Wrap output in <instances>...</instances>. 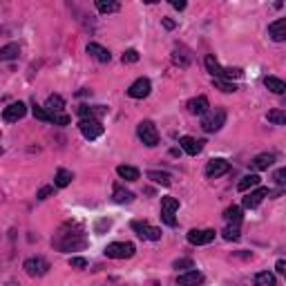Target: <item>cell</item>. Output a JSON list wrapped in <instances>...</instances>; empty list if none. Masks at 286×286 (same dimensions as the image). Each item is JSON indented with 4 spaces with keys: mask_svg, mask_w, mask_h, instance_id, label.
Instances as JSON below:
<instances>
[{
    "mask_svg": "<svg viewBox=\"0 0 286 286\" xmlns=\"http://www.w3.org/2000/svg\"><path fill=\"white\" fill-rule=\"evenodd\" d=\"M228 170H231V164H228L226 159H221V156L210 159L208 164H206V177L208 179H219L221 175H226Z\"/></svg>",
    "mask_w": 286,
    "mask_h": 286,
    "instance_id": "10",
    "label": "cell"
},
{
    "mask_svg": "<svg viewBox=\"0 0 286 286\" xmlns=\"http://www.w3.org/2000/svg\"><path fill=\"white\" fill-rule=\"evenodd\" d=\"M255 286H277V277L271 271H262L255 275Z\"/></svg>",
    "mask_w": 286,
    "mask_h": 286,
    "instance_id": "30",
    "label": "cell"
},
{
    "mask_svg": "<svg viewBox=\"0 0 286 286\" xmlns=\"http://www.w3.org/2000/svg\"><path fill=\"white\" fill-rule=\"evenodd\" d=\"M273 179H275V183H277L279 188H284L286 186V168H279V170H275Z\"/></svg>",
    "mask_w": 286,
    "mask_h": 286,
    "instance_id": "42",
    "label": "cell"
},
{
    "mask_svg": "<svg viewBox=\"0 0 286 286\" xmlns=\"http://www.w3.org/2000/svg\"><path fill=\"white\" fill-rule=\"evenodd\" d=\"M70 266L72 268H87V260H85V257H72Z\"/></svg>",
    "mask_w": 286,
    "mask_h": 286,
    "instance_id": "45",
    "label": "cell"
},
{
    "mask_svg": "<svg viewBox=\"0 0 286 286\" xmlns=\"http://www.w3.org/2000/svg\"><path fill=\"white\" fill-rule=\"evenodd\" d=\"M105 112H108V108H105V105H78L76 108V114L81 116V119H101V116L105 114Z\"/></svg>",
    "mask_w": 286,
    "mask_h": 286,
    "instance_id": "13",
    "label": "cell"
},
{
    "mask_svg": "<svg viewBox=\"0 0 286 286\" xmlns=\"http://www.w3.org/2000/svg\"><path fill=\"white\" fill-rule=\"evenodd\" d=\"M268 193H271L268 188L257 186L255 190H250V193L242 199V206H244V208H257V206H260L262 201H264V197H268Z\"/></svg>",
    "mask_w": 286,
    "mask_h": 286,
    "instance_id": "12",
    "label": "cell"
},
{
    "mask_svg": "<svg viewBox=\"0 0 286 286\" xmlns=\"http://www.w3.org/2000/svg\"><path fill=\"white\" fill-rule=\"evenodd\" d=\"M172 60H175V65H179V67H188V63H190V58H186V56H181L179 52L172 54Z\"/></svg>",
    "mask_w": 286,
    "mask_h": 286,
    "instance_id": "46",
    "label": "cell"
},
{
    "mask_svg": "<svg viewBox=\"0 0 286 286\" xmlns=\"http://www.w3.org/2000/svg\"><path fill=\"white\" fill-rule=\"evenodd\" d=\"M260 183H262V177H260V175H255V172H253V175H246V177H242V181L237 183V190H239V193H248L250 188H257Z\"/></svg>",
    "mask_w": 286,
    "mask_h": 286,
    "instance_id": "24",
    "label": "cell"
},
{
    "mask_svg": "<svg viewBox=\"0 0 286 286\" xmlns=\"http://www.w3.org/2000/svg\"><path fill=\"white\" fill-rule=\"evenodd\" d=\"M204 63H206V70H208V74H210L212 78H221L224 67L219 65V60H217L215 56H212V54H208V56H206V60H204Z\"/></svg>",
    "mask_w": 286,
    "mask_h": 286,
    "instance_id": "27",
    "label": "cell"
},
{
    "mask_svg": "<svg viewBox=\"0 0 286 286\" xmlns=\"http://www.w3.org/2000/svg\"><path fill=\"white\" fill-rule=\"evenodd\" d=\"M275 268H277V273H284V271H286V262H284V260H277Z\"/></svg>",
    "mask_w": 286,
    "mask_h": 286,
    "instance_id": "49",
    "label": "cell"
},
{
    "mask_svg": "<svg viewBox=\"0 0 286 286\" xmlns=\"http://www.w3.org/2000/svg\"><path fill=\"white\" fill-rule=\"evenodd\" d=\"M204 284V273L199 271H186L177 277V286H199Z\"/></svg>",
    "mask_w": 286,
    "mask_h": 286,
    "instance_id": "17",
    "label": "cell"
},
{
    "mask_svg": "<svg viewBox=\"0 0 286 286\" xmlns=\"http://www.w3.org/2000/svg\"><path fill=\"white\" fill-rule=\"evenodd\" d=\"M43 108L47 110L49 114H60V112L65 110V99L60 97V94H49V97H47V103H45Z\"/></svg>",
    "mask_w": 286,
    "mask_h": 286,
    "instance_id": "20",
    "label": "cell"
},
{
    "mask_svg": "<svg viewBox=\"0 0 286 286\" xmlns=\"http://www.w3.org/2000/svg\"><path fill=\"white\" fill-rule=\"evenodd\" d=\"M22 268H25V273L29 277H43V275H47L49 273V262L45 260V257H27L25 260V264H22Z\"/></svg>",
    "mask_w": 286,
    "mask_h": 286,
    "instance_id": "6",
    "label": "cell"
},
{
    "mask_svg": "<svg viewBox=\"0 0 286 286\" xmlns=\"http://www.w3.org/2000/svg\"><path fill=\"white\" fill-rule=\"evenodd\" d=\"M130 226H132V231L137 233L139 237L145 239V242H159L161 239V228H156V226H152V224H148V221L134 219Z\"/></svg>",
    "mask_w": 286,
    "mask_h": 286,
    "instance_id": "5",
    "label": "cell"
},
{
    "mask_svg": "<svg viewBox=\"0 0 286 286\" xmlns=\"http://www.w3.org/2000/svg\"><path fill=\"white\" fill-rule=\"evenodd\" d=\"M179 271V268H195V262L188 260V257H183V260H175V264H172Z\"/></svg>",
    "mask_w": 286,
    "mask_h": 286,
    "instance_id": "44",
    "label": "cell"
},
{
    "mask_svg": "<svg viewBox=\"0 0 286 286\" xmlns=\"http://www.w3.org/2000/svg\"><path fill=\"white\" fill-rule=\"evenodd\" d=\"M273 164H275V154L273 152H262V154H257L255 159L250 161V168L260 172V170H268Z\"/></svg>",
    "mask_w": 286,
    "mask_h": 286,
    "instance_id": "19",
    "label": "cell"
},
{
    "mask_svg": "<svg viewBox=\"0 0 286 286\" xmlns=\"http://www.w3.org/2000/svg\"><path fill=\"white\" fill-rule=\"evenodd\" d=\"M161 25H164L166 29H170V31H172V29L177 27V22H175V20H170V18H161Z\"/></svg>",
    "mask_w": 286,
    "mask_h": 286,
    "instance_id": "47",
    "label": "cell"
},
{
    "mask_svg": "<svg viewBox=\"0 0 286 286\" xmlns=\"http://www.w3.org/2000/svg\"><path fill=\"white\" fill-rule=\"evenodd\" d=\"M172 7L179 9V11H183V9H186V3H183V0H172Z\"/></svg>",
    "mask_w": 286,
    "mask_h": 286,
    "instance_id": "48",
    "label": "cell"
},
{
    "mask_svg": "<svg viewBox=\"0 0 286 286\" xmlns=\"http://www.w3.org/2000/svg\"><path fill=\"white\" fill-rule=\"evenodd\" d=\"M52 123L54 125H70V116H67L65 112H60V114H52Z\"/></svg>",
    "mask_w": 286,
    "mask_h": 286,
    "instance_id": "41",
    "label": "cell"
},
{
    "mask_svg": "<svg viewBox=\"0 0 286 286\" xmlns=\"http://www.w3.org/2000/svg\"><path fill=\"white\" fill-rule=\"evenodd\" d=\"M179 210V199H175V197H164L161 199V212H175Z\"/></svg>",
    "mask_w": 286,
    "mask_h": 286,
    "instance_id": "36",
    "label": "cell"
},
{
    "mask_svg": "<svg viewBox=\"0 0 286 286\" xmlns=\"http://www.w3.org/2000/svg\"><path fill=\"white\" fill-rule=\"evenodd\" d=\"M20 56V45L18 43H9L5 47H0V60H16Z\"/></svg>",
    "mask_w": 286,
    "mask_h": 286,
    "instance_id": "25",
    "label": "cell"
},
{
    "mask_svg": "<svg viewBox=\"0 0 286 286\" xmlns=\"http://www.w3.org/2000/svg\"><path fill=\"white\" fill-rule=\"evenodd\" d=\"M0 154H5V148H3V145H0Z\"/></svg>",
    "mask_w": 286,
    "mask_h": 286,
    "instance_id": "51",
    "label": "cell"
},
{
    "mask_svg": "<svg viewBox=\"0 0 286 286\" xmlns=\"http://www.w3.org/2000/svg\"><path fill=\"white\" fill-rule=\"evenodd\" d=\"M116 175L121 179H125V181H139V179H141V172L134 166H119L116 168Z\"/></svg>",
    "mask_w": 286,
    "mask_h": 286,
    "instance_id": "26",
    "label": "cell"
},
{
    "mask_svg": "<svg viewBox=\"0 0 286 286\" xmlns=\"http://www.w3.org/2000/svg\"><path fill=\"white\" fill-rule=\"evenodd\" d=\"M264 85L271 89L273 94H284L286 92V83L282 81V78H277V76H266L264 78Z\"/></svg>",
    "mask_w": 286,
    "mask_h": 286,
    "instance_id": "28",
    "label": "cell"
},
{
    "mask_svg": "<svg viewBox=\"0 0 286 286\" xmlns=\"http://www.w3.org/2000/svg\"><path fill=\"white\" fill-rule=\"evenodd\" d=\"M31 114H34V119H38V121H45V123H52V114H49L47 110L43 108V105H38L36 101L31 103Z\"/></svg>",
    "mask_w": 286,
    "mask_h": 286,
    "instance_id": "32",
    "label": "cell"
},
{
    "mask_svg": "<svg viewBox=\"0 0 286 286\" xmlns=\"http://www.w3.org/2000/svg\"><path fill=\"white\" fill-rule=\"evenodd\" d=\"M224 125H226V110H224V108L208 110L204 116H201V130H204L206 134L219 132Z\"/></svg>",
    "mask_w": 286,
    "mask_h": 286,
    "instance_id": "2",
    "label": "cell"
},
{
    "mask_svg": "<svg viewBox=\"0 0 286 286\" xmlns=\"http://www.w3.org/2000/svg\"><path fill=\"white\" fill-rule=\"evenodd\" d=\"M112 228V219H108V217H101V219L94 224V233L97 235H105Z\"/></svg>",
    "mask_w": 286,
    "mask_h": 286,
    "instance_id": "38",
    "label": "cell"
},
{
    "mask_svg": "<svg viewBox=\"0 0 286 286\" xmlns=\"http://www.w3.org/2000/svg\"><path fill=\"white\" fill-rule=\"evenodd\" d=\"M78 130L81 134L87 139V141H94V139H99L101 134H103V123L97 121V119H81L78 121Z\"/></svg>",
    "mask_w": 286,
    "mask_h": 286,
    "instance_id": "7",
    "label": "cell"
},
{
    "mask_svg": "<svg viewBox=\"0 0 286 286\" xmlns=\"http://www.w3.org/2000/svg\"><path fill=\"white\" fill-rule=\"evenodd\" d=\"M112 199H114L116 204H132V201H134V193L125 190L121 183H114V188H112Z\"/></svg>",
    "mask_w": 286,
    "mask_h": 286,
    "instance_id": "21",
    "label": "cell"
},
{
    "mask_svg": "<svg viewBox=\"0 0 286 286\" xmlns=\"http://www.w3.org/2000/svg\"><path fill=\"white\" fill-rule=\"evenodd\" d=\"M27 114V105L22 101H16V103H9L7 108L3 110V119L7 123H18L20 119H25Z\"/></svg>",
    "mask_w": 286,
    "mask_h": 286,
    "instance_id": "9",
    "label": "cell"
},
{
    "mask_svg": "<svg viewBox=\"0 0 286 286\" xmlns=\"http://www.w3.org/2000/svg\"><path fill=\"white\" fill-rule=\"evenodd\" d=\"M97 9L101 14H116L121 9V5L116 0H97Z\"/></svg>",
    "mask_w": 286,
    "mask_h": 286,
    "instance_id": "31",
    "label": "cell"
},
{
    "mask_svg": "<svg viewBox=\"0 0 286 286\" xmlns=\"http://www.w3.org/2000/svg\"><path fill=\"white\" fill-rule=\"evenodd\" d=\"M170 154H172V156H179V154H181V150H177V148H172V150H170Z\"/></svg>",
    "mask_w": 286,
    "mask_h": 286,
    "instance_id": "50",
    "label": "cell"
},
{
    "mask_svg": "<svg viewBox=\"0 0 286 286\" xmlns=\"http://www.w3.org/2000/svg\"><path fill=\"white\" fill-rule=\"evenodd\" d=\"M137 253V246L132 242H114L105 246V257L110 260H130Z\"/></svg>",
    "mask_w": 286,
    "mask_h": 286,
    "instance_id": "3",
    "label": "cell"
},
{
    "mask_svg": "<svg viewBox=\"0 0 286 286\" xmlns=\"http://www.w3.org/2000/svg\"><path fill=\"white\" fill-rule=\"evenodd\" d=\"M224 219H226L228 226H239L242 219H244L242 208H239V206H231V208H226L224 210Z\"/></svg>",
    "mask_w": 286,
    "mask_h": 286,
    "instance_id": "22",
    "label": "cell"
},
{
    "mask_svg": "<svg viewBox=\"0 0 286 286\" xmlns=\"http://www.w3.org/2000/svg\"><path fill=\"white\" fill-rule=\"evenodd\" d=\"M137 134H139V139H141V143L148 145V148H156V145H159V130H156V125L150 119L139 123Z\"/></svg>",
    "mask_w": 286,
    "mask_h": 286,
    "instance_id": "4",
    "label": "cell"
},
{
    "mask_svg": "<svg viewBox=\"0 0 286 286\" xmlns=\"http://www.w3.org/2000/svg\"><path fill=\"white\" fill-rule=\"evenodd\" d=\"M121 60H123V63H137V60H139V52H137V49H125L123 56H121Z\"/></svg>",
    "mask_w": 286,
    "mask_h": 286,
    "instance_id": "40",
    "label": "cell"
},
{
    "mask_svg": "<svg viewBox=\"0 0 286 286\" xmlns=\"http://www.w3.org/2000/svg\"><path fill=\"white\" fill-rule=\"evenodd\" d=\"M148 179L150 181H154V183H159V186H166V188L172 183V177L168 175V172H161V170H150Z\"/></svg>",
    "mask_w": 286,
    "mask_h": 286,
    "instance_id": "29",
    "label": "cell"
},
{
    "mask_svg": "<svg viewBox=\"0 0 286 286\" xmlns=\"http://www.w3.org/2000/svg\"><path fill=\"white\" fill-rule=\"evenodd\" d=\"M52 246L58 253H72V250H83L87 248V235L85 228L78 221H65L60 224V228L54 233Z\"/></svg>",
    "mask_w": 286,
    "mask_h": 286,
    "instance_id": "1",
    "label": "cell"
},
{
    "mask_svg": "<svg viewBox=\"0 0 286 286\" xmlns=\"http://www.w3.org/2000/svg\"><path fill=\"white\" fill-rule=\"evenodd\" d=\"M212 83H215V87L217 89H221V92H226V94H233V92H237V85L231 81H221V78H212Z\"/></svg>",
    "mask_w": 286,
    "mask_h": 286,
    "instance_id": "37",
    "label": "cell"
},
{
    "mask_svg": "<svg viewBox=\"0 0 286 286\" xmlns=\"http://www.w3.org/2000/svg\"><path fill=\"white\" fill-rule=\"evenodd\" d=\"M161 221H164L166 226H170V228L177 226V217L172 215V212H161Z\"/></svg>",
    "mask_w": 286,
    "mask_h": 286,
    "instance_id": "43",
    "label": "cell"
},
{
    "mask_svg": "<svg viewBox=\"0 0 286 286\" xmlns=\"http://www.w3.org/2000/svg\"><path fill=\"white\" fill-rule=\"evenodd\" d=\"M204 143L206 141H201V139H195V137H181L179 139V145H181V150L186 154L190 156H197L201 150H204Z\"/></svg>",
    "mask_w": 286,
    "mask_h": 286,
    "instance_id": "14",
    "label": "cell"
},
{
    "mask_svg": "<svg viewBox=\"0 0 286 286\" xmlns=\"http://www.w3.org/2000/svg\"><path fill=\"white\" fill-rule=\"evenodd\" d=\"M221 237L226 239V242H239V237H242V233H239V226H226L221 231Z\"/></svg>",
    "mask_w": 286,
    "mask_h": 286,
    "instance_id": "35",
    "label": "cell"
},
{
    "mask_svg": "<svg viewBox=\"0 0 286 286\" xmlns=\"http://www.w3.org/2000/svg\"><path fill=\"white\" fill-rule=\"evenodd\" d=\"M242 76H244L242 67H224V72H221V81L233 83V78H242Z\"/></svg>",
    "mask_w": 286,
    "mask_h": 286,
    "instance_id": "34",
    "label": "cell"
},
{
    "mask_svg": "<svg viewBox=\"0 0 286 286\" xmlns=\"http://www.w3.org/2000/svg\"><path fill=\"white\" fill-rule=\"evenodd\" d=\"M87 54L92 56V58H97L99 63H110L112 60L110 49H105L103 45H99V43H87Z\"/></svg>",
    "mask_w": 286,
    "mask_h": 286,
    "instance_id": "18",
    "label": "cell"
},
{
    "mask_svg": "<svg viewBox=\"0 0 286 286\" xmlns=\"http://www.w3.org/2000/svg\"><path fill=\"white\" fill-rule=\"evenodd\" d=\"M215 231L212 228H193L188 235H186V239H188V244H193V246H206V244H210V242H215Z\"/></svg>",
    "mask_w": 286,
    "mask_h": 286,
    "instance_id": "8",
    "label": "cell"
},
{
    "mask_svg": "<svg viewBox=\"0 0 286 286\" xmlns=\"http://www.w3.org/2000/svg\"><path fill=\"white\" fill-rule=\"evenodd\" d=\"M72 179H74L72 170H67V168H58V170H56V177H54V186L56 188H67L72 183Z\"/></svg>",
    "mask_w": 286,
    "mask_h": 286,
    "instance_id": "23",
    "label": "cell"
},
{
    "mask_svg": "<svg viewBox=\"0 0 286 286\" xmlns=\"http://www.w3.org/2000/svg\"><path fill=\"white\" fill-rule=\"evenodd\" d=\"M268 123H273V125H286V112L284 110H271L266 114Z\"/></svg>",
    "mask_w": 286,
    "mask_h": 286,
    "instance_id": "33",
    "label": "cell"
},
{
    "mask_svg": "<svg viewBox=\"0 0 286 286\" xmlns=\"http://www.w3.org/2000/svg\"><path fill=\"white\" fill-rule=\"evenodd\" d=\"M54 190H56V186H43V188L36 193V199H38V201H45L47 197H52Z\"/></svg>",
    "mask_w": 286,
    "mask_h": 286,
    "instance_id": "39",
    "label": "cell"
},
{
    "mask_svg": "<svg viewBox=\"0 0 286 286\" xmlns=\"http://www.w3.org/2000/svg\"><path fill=\"white\" fill-rule=\"evenodd\" d=\"M150 89H152L150 78L141 76V78H137L130 87H128V97H130V99H145V97H150Z\"/></svg>",
    "mask_w": 286,
    "mask_h": 286,
    "instance_id": "11",
    "label": "cell"
},
{
    "mask_svg": "<svg viewBox=\"0 0 286 286\" xmlns=\"http://www.w3.org/2000/svg\"><path fill=\"white\" fill-rule=\"evenodd\" d=\"M186 108L190 114H195V116H204L206 112L210 110V101L206 99V97H195V99H190L188 103H186Z\"/></svg>",
    "mask_w": 286,
    "mask_h": 286,
    "instance_id": "15",
    "label": "cell"
},
{
    "mask_svg": "<svg viewBox=\"0 0 286 286\" xmlns=\"http://www.w3.org/2000/svg\"><path fill=\"white\" fill-rule=\"evenodd\" d=\"M268 36L275 43H284L286 41V18H277L268 25Z\"/></svg>",
    "mask_w": 286,
    "mask_h": 286,
    "instance_id": "16",
    "label": "cell"
}]
</instances>
